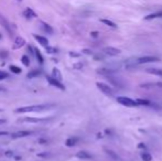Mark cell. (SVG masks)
<instances>
[{"label":"cell","mask_w":162,"mask_h":161,"mask_svg":"<svg viewBox=\"0 0 162 161\" xmlns=\"http://www.w3.org/2000/svg\"><path fill=\"white\" fill-rule=\"evenodd\" d=\"M48 82L50 83V85H52V86H54V87H56L58 90H61V91H65V86H64L62 83H61V81H58L56 78H54V77H48Z\"/></svg>","instance_id":"5"},{"label":"cell","mask_w":162,"mask_h":161,"mask_svg":"<svg viewBox=\"0 0 162 161\" xmlns=\"http://www.w3.org/2000/svg\"><path fill=\"white\" fill-rule=\"evenodd\" d=\"M120 51L119 49H117V48H113V46H107L104 49V53L107 54L108 56H115V55H118L120 54Z\"/></svg>","instance_id":"7"},{"label":"cell","mask_w":162,"mask_h":161,"mask_svg":"<svg viewBox=\"0 0 162 161\" xmlns=\"http://www.w3.org/2000/svg\"><path fill=\"white\" fill-rule=\"evenodd\" d=\"M96 86H97V87L99 88V91L103 92L105 95H108V96H113V95H114L113 88H112L110 86H108L107 84H105V83L97 82V83H96Z\"/></svg>","instance_id":"4"},{"label":"cell","mask_w":162,"mask_h":161,"mask_svg":"<svg viewBox=\"0 0 162 161\" xmlns=\"http://www.w3.org/2000/svg\"><path fill=\"white\" fill-rule=\"evenodd\" d=\"M8 135H9L8 131H0V137L1 136H8Z\"/></svg>","instance_id":"32"},{"label":"cell","mask_w":162,"mask_h":161,"mask_svg":"<svg viewBox=\"0 0 162 161\" xmlns=\"http://www.w3.org/2000/svg\"><path fill=\"white\" fill-rule=\"evenodd\" d=\"M83 53H85V54H93V52L91 50H83Z\"/></svg>","instance_id":"31"},{"label":"cell","mask_w":162,"mask_h":161,"mask_svg":"<svg viewBox=\"0 0 162 161\" xmlns=\"http://www.w3.org/2000/svg\"><path fill=\"white\" fill-rule=\"evenodd\" d=\"M70 55L72 57H78L79 56V53H75V52H70Z\"/></svg>","instance_id":"30"},{"label":"cell","mask_w":162,"mask_h":161,"mask_svg":"<svg viewBox=\"0 0 162 161\" xmlns=\"http://www.w3.org/2000/svg\"><path fill=\"white\" fill-rule=\"evenodd\" d=\"M141 159H142V161H151L152 160V156L147 151H145V152L141 154Z\"/></svg>","instance_id":"22"},{"label":"cell","mask_w":162,"mask_h":161,"mask_svg":"<svg viewBox=\"0 0 162 161\" xmlns=\"http://www.w3.org/2000/svg\"><path fill=\"white\" fill-rule=\"evenodd\" d=\"M44 119L39 118V117H26V118L21 119L20 121H24V123H40V121H43Z\"/></svg>","instance_id":"14"},{"label":"cell","mask_w":162,"mask_h":161,"mask_svg":"<svg viewBox=\"0 0 162 161\" xmlns=\"http://www.w3.org/2000/svg\"><path fill=\"white\" fill-rule=\"evenodd\" d=\"M136 102L138 103V105H143V106H150L151 105V102L148 99H143V98H138L136 99Z\"/></svg>","instance_id":"21"},{"label":"cell","mask_w":162,"mask_h":161,"mask_svg":"<svg viewBox=\"0 0 162 161\" xmlns=\"http://www.w3.org/2000/svg\"><path fill=\"white\" fill-rule=\"evenodd\" d=\"M77 142H78V138H76V137H71V138H69V139L65 141V145L67 147H74Z\"/></svg>","instance_id":"17"},{"label":"cell","mask_w":162,"mask_h":161,"mask_svg":"<svg viewBox=\"0 0 162 161\" xmlns=\"http://www.w3.org/2000/svg\"><path fill=\"white\" fill-rule=\"evenodd\" d=\"M6 123H7V120H6V119L0 118V125H3V124H6Z\"/></svg>","instance_id":"33"},{"label":"cell","mask_w":162,"mask_h":161,"mask_svg":"<svg viewBox=\"0 0 162 161\" xmlns=\"http://www.w3.org/2000/svg\"><path fill=\"white\" fill-rule=\"evenodd\" d=\"M23 17L26 19H33V18H36V13L31 8H26L23 11Z\"/></svg>","instance_id":"11"},{"label":"cell","mask_w":162,"mask_h":161,"mask_svg":"<svg viewBox=\"0 0 162 161\" xmlns=\"http://www.w3.org/2000/svg\"><path fill=\"white\" fill-rule=\"evenodd\" d=\"M32 131H30V130H19V131H15L11 135V137L13 138V139H18V138H23V137H28L30 135H32Z\"/></svg>","instance_id":"6"},{"label":"cell","mask_w":162,"mask_h":161,"mask_svg":"<svg viewBox=\"0 0 162 161\" xmlns=\"http://www.w3.org/2000/svg\"><path fill=\"white\" fill-rule=\"evenodd\" d=\"M10 71H11L13 74H20L22 72L21 69L18 67V66H15V65H11V66H10Z\"/></svg>","instance_id":"24"},{"label":"cell","mask_w":162,"mask_h":161,"mask_svg":"<svg viewBox=\"0 0 162 161\" xmlns=\"http://www.w3.org/2000/svg\"><path fill=\"white\" fill-rule=\"evenodd\" d=\"M3 91H5V88H3V87L0 85V92H3Z\"/></svg>","instance_id":"36"},{"label":"cell","mask_w":162,"mask_h":161,"mask_svg":"<svg viewBox=\"0 0 162 161\" xmlns=\"http://www.w3.org/2000/svg\"><path fill=\"white\" fill-rule=\"evenodd\" d=\"M0 24H2V27L7 30L8 32L10 33V34H12V31H11V27H10V24H9V22L8 20H6L2 15H0Z\"/></svg>","instance_id":"13"},{"label":"cell","mask_w":162,"mask_h":161,"mask_svg":"<svg viewBox=\"0 0 162 161\" xmlns=\"http://www.w3.org/2000/svg\"><path fill=\"white\" fill-rule=\"evenodd\" d=\"M2 112V109H0V112Z\"/></svg>","instance_id":"38"},{"label":"cell","mask_w":162,"mask_h":161,"mask_svg":"<svg viewBox=\"0 0 162 161\" xmlns=\"http://www.w3.org/2000/svg\"><path fill=\"white\" fill-rule=\"evenodd\" d=\"M41 74V71L40 70H34L32 71V72H30L28 74V77L29 78H31V77H35V76H39Z\"/></svg>","instance_id":"25"},{"label":"cell","mask_w":162,"mask_h":161,"mask_svg":"<svg viewBox=\"0 0 162 161\" xmlns=\"http://www.w3.org/2000/svg\"><path fill=\"white\" fill-rule=\"evenodd\" d=\"M34 52H35V55H36V59H38V61H39V63L42 64L43 62H44V59H43L42 54H41V52L39 51V50L36 49V48H34Z\"/></svg>","instance_id":"23"},{"label":"cell","mask_w":162,"mask_h":161,"mask_svg":"<svg viewBox=\"0 0 162 161\" xmlns=\"http://www.w3.org/2000/svg\"><path fill=\"white\" fill-rule=\"evenodd\" d=\"M91 35H92V36H94V38H97V36H98V32H92V33H91Z\"/></svg>","instance_id":"34"},{"label":"cell","mask_w":162,"mask_h":161,"mask_svg":"<svg viewBox=\"0 0 162 161\" xmlns=\"http://www.w3.org/2000/svg\"><path fill=\"white\" fill-rule=\"evenodd\" d=\"M100 22L104 23V24L107 26V27H109V28L117 29V24H116L114 21H112V20H109V19H100Z\"/></svg>","instance_id":"15"},{"label":"cell","mask_w":162,"mask_h":161,"mask_svg":"<svg viewBox=\"0 0 162 161\" xmlns=\"http://www.w3.org/2000/svg\"><path fill=\"white\" fill-rule=\"evenodd\" d=\"M40 26H41V28L45 31V32H48V33H53V28L50 26V24H48V23H45V22L41 21L40 22Z\"/></svg>","instance_id":"18"},{"label":"cell","mask_w":162,"mask_h":161,"mask_svg":"<svg viewBox=\"0 0 162 161\" xmlns=\"http://www.w3.org/2000/svg\"><path fill=\"white\" fill-rule=\"evenodd\" d=\"M46 51H48V53H54L56 50L53 49V48H50L49 45H48V46H46Z\"/></svg>","instance_id":"29"},{"label":"cell","mask_w":162,"mask_h":161,"mask_svg":"<svg viewBox=\"0 0 162 161\" xmlns=\"http://www.w3.org/2000/svg\"><path fill=\"white\" fill-rule=\"evenodd\" d=\"M18 1H19V2H21V1H22V0H18Z\"/></svg>","instance_id":"37"},{"label":"cell","mask_w":162,"mask_h":161,"mask_svg":"<svg viewBox=\"0 0 162 161\" xmlns=\"http://www.w3.org/2000/svg\"><path fill=\"white\" fill-rule=\"evenodd\" d=\"M160 59L157 56L152 55H145V56H138L137 57V63L139 64H146V63H153V62H159Z\"/></svg>","instance_id":"3"},{"label":"cell","mask_w":162,"mask_h":161,"mask_svg":"<svg viewBox=\"0 0 162 161\" xmlns=\"http://www.w3.org/2000/svg\"><path fill=\"white\" fill-rule=\"evenodd\" d=\"M21 62L26 66H29L30 65V60H29V57L27 55H22V57H21Z\"/></svg>","instance_id":"26"},{"label":"cell","mask_w":162,"mask_h":161,"mask_svg":"<svg viewBox=\"0 0 162 161\" xmlns=\"http://www.w3.org/2000/svg\"><path fill=\"white\" fill-rule=\"evenodd\" d=\"M8 77V74L6 72H2V71H0V81H2V79H6Z\"/></svg>","instance_id":"28"},{"label":"cell","mask_w":162,"mask_h":161,"mask_svg":"<svg viewBox=\"0 0 162 161\" xmlns=\"http://www.w3.org/2000/svg\"><path fill=\"white\" fill-rule=\"evenodd\" d=\"M76 157L79 159H91L92 158V154L87 151H78L76 154Z\"/></svg>","instance_id":"16"},{"label":"cell","mask_w":162,"mask_h":161,"mask_svg":"<svg viewBox=\"0 0 162 161\" xmlns=\"http://www.w3.org/2000/svg\"><path fill=\"white\" fill-rule=\"evenodd\" d=\"M52 107H54L53 104H41V105H30V106H23L17 108L14 112L18 114H23V112H45L49 110Z\"/></svg>","instance_id":"1"},{"label":"cell","mask_w":162,"mask_h":161,"mask_svg":"<svg viewBox=\"0 0 162 161\" xmlns=\"http://www.w3.org/2000/svg\"><path fill=\"white\" fill-rule=\"evenodd\" d=\"M147 72L150 74H153L157 76H162V70L161 69H147Z\"/></svg>","instance_id":"20"},{"label":"cell","mask_w":162,"mask_h":161,"mask_svg":"<svg viewBox=\"0 0 162 161\" xmlns=\"http://www.w3.org/2000/svg\"><path fill=\"white\" fill-rule=\"evenodd\" d=\"M96 72L98 74H100V75H103V76H108V77H110L112 75L115 74V71L109 70V69H97Z\"/></svg>","instance_id":"12"},{"label":"cell","mask_w":162,"mask_h":161,"mask_svg":"<svg viewBox=\"0 0 162 161\" xmlns=\"http://www.w3.org/2000/svg\"><path fill=\"white\" fill-rule=\"evenodd\" d=\"M106 152L108 154V156H110L113 159H115V160H117L118 159V157H117V154H115L114 151H112V150H106Z\"/></svg>","instance_id":"27"},{"label":"cell","mask_w":162,"mask_h":161,"mask_svg":"<svg viewBox=\"0 0 162 161\" xmlns=\"http://www.w3.org/2000/svg\"><path fill=\"white\" fill-rule=\"evenodd\" d=\"M117 102L119 104H121V105L127 106V107H136V106H138V103L136 100L129 97H126V96H118L117 97Z\"/></svg>","instance_id":"2"},{"label":"cell","mask_w":162,"mask_h":161,"mask_svg":"<svg viewBox=\"0 0 162 161\" xmlns=\"http://www.w3.org/2000/svg\"><path fill=\"white\" fill-rule=\"evenodd\" d=\"M24 44H26V40H24L23 38H21V36H17V38L14 39L13 44H12V49L13 50L20 49Z\"/></svg>","instance_id":"8"},{"label":"cell","mask_w":162,"mask_h":161,"mask_svg":"<svg viewBox=\"0 0 162 161\" xmlns=\"http://www.w3.org/2000/svg\"><path fill=\"white\" fill-rule=\"evenodd\" d=\"M159 18H162V10H159V11H155V12L148 14L143 19L146 21H150V20H155V19H159Z\"/></svg>","instance_id":"9"},{"label":"cell","mask_w":162,"mask_h":161,"mask_svg":"<svg viewBox=\"0 0 162 161\" xmlns=\"http://www.w3.org/2000/svg\"><path fill=\"white\" fill-rule=\"evenodd\" d=\"M33 38H34L35 40L40 43L42 46H45V48H46V46L49 45V40H48L45 36H42V35H40V34H33Z\"/></svg>","instance_id":"10"},{"label":"cell","mask_w":162,"mask_h":161,"mask_svg":"<svg viewBox=\"0 0 162 161\" xmlns=\"http://www.w3.org/2000/svg\"><path fill=\"white\" fill-rule=\"evenodd\" d=\"M52 76L62 82V74H61L60 70H58V69H56V67H54V69H53V71H52Z\"/></svg>","instance_id":"19"},{"label":"cell","mask_w":162,"mask_h":161,"mask_svg":"<svg viewBox=\"0 0 162 161\" xmlns=\"http://www.w3.org/2000/svg\"><path fill=\"white\" fill-rule=\"evenodd\" d=\"M138 147H139V148H143V149H145V148H146V146H145V143H139V146H138Z\"/></svg>","instance_id":"35"}]
</instances>
